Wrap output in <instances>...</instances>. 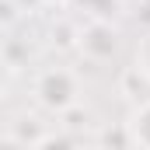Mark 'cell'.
Segmentation results:
<instances>
[{"label":"cell","mask_w":150,"mask_h":150,"mask_svg":"<svg viewBox=\"0 0 150 150\" xmlns=\"http://www.w3.org/2000/svg\"><path fill=\"white\" fill-rule=\"evenodd\" d=\"M140 63H143V70L150 74V35H147V42H143V56H136Z\"/></svg>","instance_id":"cell-2"},{"label":"cell","mask_w":150,"mask_h":150,"mask_svg":"<svg viewBox=\"0 0 150 150\" xmlns=\"http://www.w3.org/2000/svg\"><path fill=\"white\" fill-rule=\"evenodd\" d=\"M133 136H136L140 147L150 150V105H143L140 112L133 115Z\"/></svg>","instance_id":"cell-1"}]
</instances>
